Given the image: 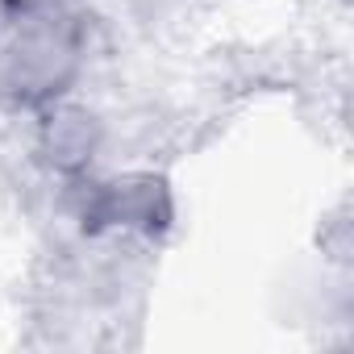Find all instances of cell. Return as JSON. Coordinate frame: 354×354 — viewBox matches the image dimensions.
Listing matches in <instances>:
<instances>
[{
	"mask_svg": "<svg viewBox=\"0 0 354 354\" xmlns=\"http://www.w3.org/2000/svg\"><path fill=\"white\" fill-rule=\"evenodd\" d=\"M5 84L21 100H38L59 92L63 75L75 63V21L63 0H5Z\"/></svg>",
	"mask_w": 354,
	"mask_h": 354,
	"instance_id": "1",
	"label": "cell"
}]
</instances>
